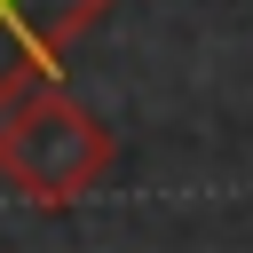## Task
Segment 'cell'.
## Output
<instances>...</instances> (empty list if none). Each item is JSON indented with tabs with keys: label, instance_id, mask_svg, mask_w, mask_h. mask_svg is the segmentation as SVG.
<instances>
[{
	"label": "cell",
	"instance_id": "7a4b0ae2",
	"mask_svg": "<svg viewBox=\"0 0 253 253\" xmlns=\"http://www.w3.org/2000/svg\"><path fill=\"white\" fill-rule=\"evenodd\" d=\"M111 0H0V103L55 79L63 47L103 16Z\"/></svg>",
	"mask_w": 253,
	"mask_h": 253
},
{
	"label": "cell",
	"instance_id": "6da1fadb",
	"mask_svg": "<svg viewBox=\"0 0 253 253\" xmlns=\"http://www.w3.org/2000/svg\"><path fill=\"white\" fill-rule=\"evenodd\" d=\"M111 166H119L111 126L87 103H71L55 79H40V87H24V95L0 103V182L16 198H32V206H79Z\"/></svg>",
	"mask_w": 253,
	"mask_h": 253
}]
</instances>
